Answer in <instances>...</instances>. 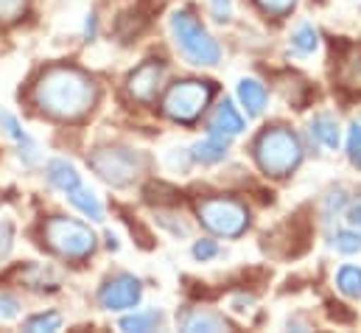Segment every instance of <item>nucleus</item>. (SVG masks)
<instances>
[{
	"instance_id": "obj_27",
	"label": "nucleus",
	"mask_w": 361,
	"mask_h": 333,
	"mask_svg": "<svg viewBox=\"0 0 361 333\" xmlns=\"http://www.w3.org/2000/svg\"><path fill=\"white\" fill-rule=\"evenodd\" d=\"M219 255V247H216V241H210V238H202V241H196L193 244V258L196 260H210V258H216Z\"/></svg>"
},
{
	"instance_id": "obj_11",
	"label": "nucleus",
	"mask_w": 361,
	"mask_h": 333,
	"mask_svg": "<svg viewBox=\"0 0 361 333\" xmlns=\"http://www.w3.org/2000/svg\"><path fill=\"white\" fill-rule=\"evenodd\" d=\"M210 135H219V138H235L244 132V118L238 115V109L230 104V101H221L216 107V112L210 115Z\"/></svg>"
},
{
	"instance_id": "obj_3",
	"label": "nucleus",
	"mask_w": 361,
	"mask_h": 333,
	"mask_svg": "<svg viewBox=\"0 0 361 333\" xmlns=\"http://www.w3.org/2000/svg\"><path fill=\"white\" fill-rule=\"evenodd\" d=\"M171 37H174L177 51L190 65H216L221 59L219 42L202 28V23L188 8L174 11V17H171Z\"/></svg>"
},
{
	"instance_id": "obj_28",
	"label": "nucleus",
	"mask_w": 361,
	"mask_h": 333,
	"mask_svg": "<svg viewBox=\"0 0 361 333\" xmlns=\"http://www.w3.org/2000/svg\"><path fill=\"white\" fill-rule=\"evenodd\" d=\"M11 238H14V227H11V222H3L0 224V258H6L11 252Z\"/></svg>"
},
{
	"instance_id": "obj_23",
	"label": "nucleus",
	"mask_w": 361,
	"mask_h": 333,
	"mask_svg": "<svg viewBox=\"0 0 361 333\" xmlns=\"http://www.w3.org/2000/svg\"><path fill=\"white\" fill-rule=\"evenodd\" d=\"M28 0H0V25H11L25 14Z\"/></svg>"
},
{
	"instance_id": "obj_25",
	"label": "nucleus",
	"mask_w": 361,
	"mask_h": 333,
	"mask_svg": "<svg viewBox=\"0 0 361 333\" xmlns=\"http://www.w3.org/2000/svg\"><path fill=\"white\" fill-rule=\"evenodd\" d=\"M348 157L356 168H361V118H356L350 123V132H348Z\"/></svg>"
},
{
	"instance_id": "obj_14",
	"label": "nucleus",
	"mask_w": 361,
	"mask_h": 333,
	"mask_svg": "<svg viewBox=\"0 0 361 333\" xmlns=\"http://www.w3.org/2000/svg\"><path fill=\"white\" fill-rule=\"evenodd\" d=\"M238 98L247 107V115H261L269 95H267V87L258 79H241L238 82Z\"/></svg>"
},
{
	"instance_id": "obj_6",
	"label": "nucleus",
	"mask_w": 361,
	"mask_h": 333,
	"mask_svg": "<svg viewBox=\"0 0 361 333\" xmlns=\"http://www.w3.org/2000/svg\"><path fill=\"white\" fill-rule=\"evenodd\" d=\"M213 98V87L207 82H196V79H188V82L171 84V90L166 92V101H163V112L171 118V121H180V123H190L202 115V109L210 104Z\"/></svg>"
},
{
	"instance_id": "obj_12",
	"label": "nucleus",
	"mask_w": 361,
	"mask_h": 333,
	"mask_svg": "<svg viewBox=\"0 0 361 333\" xmlns=\"http://www.w3.org/2000/svg\"><path fill=\"white\" fill-rule=\"evenodd\" d=\"M45 174H48V182H51L56 190H62V193H71L73 188H79V185H82L79 171L71 166L68 160H48Z\"/></svg>"
},
{
	"instance_id": "obj_2",
	"label": "nucleus",
	"mask_w": 361,
	"mask_h": 333,
	"mask_svg": "<svg viewBox=\"0 0 361 333\" xmlns=\"http://www.w3.org/2000/svg\"><path fill=\"white\" fill-rule=\"evenodd\" d=\"M252 152H255V160H258L261 171L269 174V176H286L302 160V146H300L297 135L291 129H286V126L267 129L255 140Z\"/></svg>"
},
{
	"instance_id": "obj_29",
	"label": "nucleus",
	"mask_w": 361,
	"mask_h": 333,
	"mask_svg": "<svg viewBox=\"0 0 361 333\" xmlns=\"http://www.w3.org/2000/svg\"><path fill=\"white\" fill-rule=\"evenodd\" d=\"M17 300L14 297H8V294H0V317L3 320H11V317H17Z\"/></svg>"
},
{
	"instance_id": "obj_31",
	"label": "nucleus",
	"mask_w": 361,
	"mask_h": 333,
	"mask_svg": "<svg viewBox=\"0 0 361 333\" xmlns=\"http://www.w3.org/2000/svg\"><path fill=\"white\" fill-rule=\"evenodd\" d=\"M348 219H350V224H356V227H361V199L350 207V213H348Z\"/></svg>"
},
{
	"instance_id": "obj_4",
	"label": "nucleus",
	"mask_w": 361,
	"mask_h": 333,
	"mask_svg": "<svg viewBox=\"0 0 361 333\" xmlns=\"http://www.w3.org/2000/svg\"><path fill=\"white\" fill-rule=\"evenodd\" d=\"M42 238L51 250L68 260H82L95 250V236L87 224L65 216H54L42 227Z\"/></svg>"
},
{
	"instance_id": "obj_18",
	"label": "nucleus",
	"mask_w": 361,
	"mask_h": 333,
	"mask_svg": "<svg viewBox=\"0 0 361 333\" xmlns=\"http://www.w3.org/2000/svg\"><path fill=\"white\" fill-rule=\"evenodd\" d=\"M160 325H163V314L160 311H137V314L121 320V331H135V333L157 331Z\"/></svg>"
},
{
	"instance_id": "obj_7",
	"label": "nucleus",
	"mask_w": 361,
	"mask_h": 333,
	"mask_svg": "<svg viewBox=\"0 0 361 333\" xmlns=\"http://www.w3.org/2000/svg\"><path fill=\"white\" fill-rule=\"evenodd\" d=\"M90 168L109 185H129L140 171L143 157L132 149H118V146H104L90 155Z\"/></svg>"
},
{
	"instance_id": "obj_10",
	"label": "nucleus",
	"mask_w": 361,
	"mask_h": 333,
	"mask_svg": "<svg viewBox=\"0 0 361 333\" xmlns=\"http://www.w3.org/2000/svg\"><path fill=\"white\" fill-rule=\"evenodd\" d=\"M0 126L6 129V135L17 143V149H20V157H23V163L25 166H34L37 160H39V149H37V143L31 140V135L20 126V121L11 115V112H6V109H0Z\"/></svg>"
},
{
	"instance_id": "obj_15",
	"label": "nucleus",
	"mask_w": 361,
	"mask_h": 333,
	"mask_svg": "<svg viewBox=\"0 0 361 333\" xmlns=\"http://www.w3.org/2000/svg\"><path fill=\"white\" fill-rule=\"evenodd\" d=\"M182 328L190 333H199V331H227V322L224 317L207 311V308H196L190 311L188 317H182Z\"/></svg>"
},
{
	"instance_id": "obj_21",
	"label": "nucleus",
	"mask_w": 361,
	"mask_h": 333,
	"mask_svg": "<svg viewBox=\"0 0 361 333\" xmlns=\"http://www.w3.org/2000/svg\"><path fill=\"white\" fill-rule=\"evenodd\" d=\"M336 286L345 297H361V269L359 266H342L336 274Z\"/></svg>"
},
{
	"instance_id": "obj_19",
	"label": "nucleus",
	"mask_w": 361,
	"mask_h": 333,
	"mask_svg": "<svg viewBox=\"0 0 361 333\" xmlns=\"http://www.w3.org/2000/svg\"><path fill=\"white\" fill-rule=\"evenodd\" d=\"M317 45H319L317 28H314V25H308V23H302V25L291 34V51H294V54H300V56L314 54V51H317Z\"/></svg>"
},
{
	"instance_id": "obj_20",
	"label": "nucleus",
	"mask_w": 361,
	"mask_h": 333,
	"mask_svg": "<svg viewBox=\"0 0 361 333\" xmlns=\"http://www.w3.org/2000/svg\"><path fill=\"white\" fill-rule=\"evenodd\" d=\"M339 82L342 87H350V90H361V54L353 51L342 65H339Z\"/></svg>"
},
{
	"instance_id": "obj_30",
	"label": "nucleus",
	"mask_w": 361,
	"mask_h": 333,
	"mask_svg": "<svg viewBox=\"0 0 361 333\" xmlns=\"http://www.w3.org/2000/svg\"><path fill=\"white\" fill-rule=\"evenodd\" d=\"M210 6H213L216 20H230V14H233V0H210Z\"/></svg>"
},
{
	"instance_id": "obj_5",
	"label": "nucleus",
	"mask_w": 361,
	"mask_h": 333,
	"mask_svg": "<svg viewBox=\"0 0 361 333\" xmlns=\"http://www.w3.org/2000/svg\"><path fill=\"white\" fill-rule=\"evenodd\" d=\"M196 213L202 219V224L216 233V236H224V238H238L247 224H250V213L241 202L235 199H221V196H213V199H202L196 205Z\"/></svg>"
},
{
	"instance_id": "obj_17",
	"label": "nucleus",
	"mask_w": 361,
	"mask_h": 333,
	"mask_svg": "<svg viewBox=\"0 0 361 333\" xmlns=\"http://www.w3.org/2000/svg\"><path fill=\"white\" fill-rule=\"evenodd\" d=\"M311 135L325 146V149H339V123H336V118L334 115H328V112H322V115H317L314 121H311Z\"/></svg>"
},
{
	"instance_id": "obj_22",
	"label": "nucleus",
	"mask_w": 361,
	"mask_h": 333,
	"mask_svg": "<svg viewBox=\"0 0 361 333\" xmlns=\"http://www.w3.org/2000/svg\"><path fill=\"white\" fill-rule=\"evenodd\" d=\"M62 328V317L59 314H37V317H31V320H25V331L28 333H54Z\"/></svg>"
},
{
	"instance_id": "obj_26",
	"label": "nucleus",
	"mask_w": 361,
	"mask_h": 333,
	"mask_svg": "<svg viewBox=\"0 0 361 333\" xmlns=\"http://www.w3.org/2000/svg\"><path fill=\"white\" fill-rule=\"evenodd\" d=\"M267 14L271 17H283V14H288L294 6H297V0H255Z\"/></svg>"
},
{
	"instance_id": "obj_1",
	"label": "nucleus",
	"mask_w": 361,
	"mask_h": 333,
	"mask_svg": "<svg viewBox=\"0 0 361 333\" xmlns=\"http://www.w3.org/2000/svg\"><path fill=\"white\" fill-rule=\"evenodd\" d=\"M34 104L59 121H82L98 101V87L79 68H48L34 84Z\"/></svg>"
},
{
	"instance_id": "obj_16",
	"label": "nucleus",
	"mask_w": 361,
	"mask_h": 333,
	"mask_svg": "<svg viewBox=\"0 0 361 333\" xmlns=\"http://www.w3.org/2000/svg\"><path fill=\"white\" fill-rule=\"evenodd\" d=\"M68 199H71V205L79 210V213H85L87 219L92 222H101L104 219V207H101V202H98V196L92 193L90 188H85V185H79V188H73L71 193H65Z\"/></svg>"
},
{
	"instance_id": "obj_9",
	"label": "nucleus",
	"mask_w": 361,
	"mask_h": 333,
	"mask_svg": "<svg viewBox=\"0 0 361 333\" xmlns=\"http://www.w3.org/2000/svg\"><path fill=\"white\" fill-rule=\"evenodd\" d=\"M163 76H166V68L157 62V59H149V62H143L132 76H129V95L135 98V101H152L154 95H157V90H160V84H163Z\"/></svg>"
},
{
	"instance_id": "obj_24",
	"label": "nucleus",
	"mask_w": 361,
	"mask_h": 333,
	"mask_svg": "<svg viewBox=\"0 0 361 333\" xmlns=\"http://www.w3.org/2000/svg\"><path fill=\"white\" fill-rule=\"evenodd\" d=\"M334 244H336V250L342 252V255H356V252H361V233H356V230H339Z\"/></svg>"
},
{
	"instance_id": "obj_13",
	"label": "nucleus",
	"mask_w": 361,
	"mask_h": 333,
	"mask_svg": "<svg viewBox=\"0 0 361 333\" xmlns=\"http://www.w3.org/2000/svg\"><path fill=\"white\" fill-rule=\"evenodd\" d=\"M190 157L202 166H213V163H221L227 157V138H219V135H210L204 140H199L193 149H190Z\"/></svg>"
},
{
	"instance_id": "obj_8",
	"label": "nucleus",
	"mask_w": 361,
	"mask_h": 333,
	"mask_svg": "<svg viewBox=\"0 0 361 333\" xmlns=\"http://www.w3.org/2000/svg\"><path fill=\"white\" fill-rule=\"evenodd\" d=\"M140 294H143L140 280H137L135 274L121 272V274L109 277V280L101 286L98 303H101V308H106V311H123V308H132V305L140 300Z\"/></svg>"
}]
</instances>
